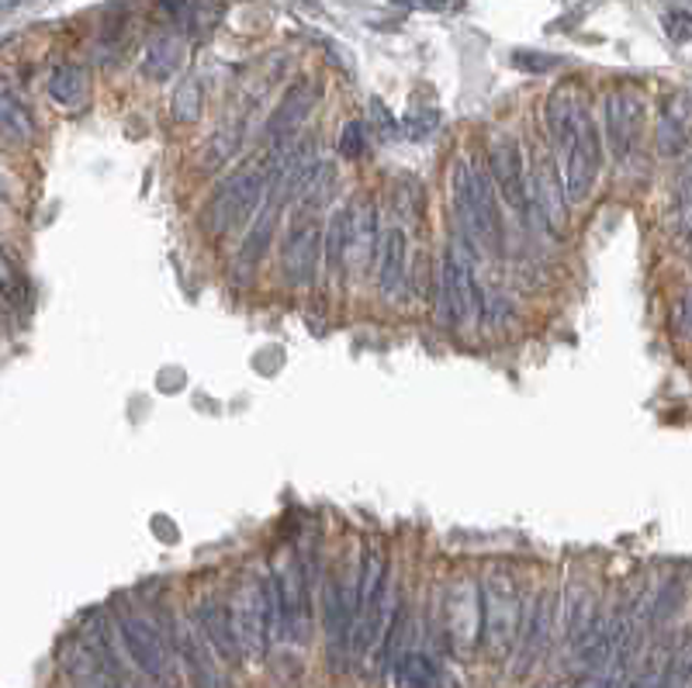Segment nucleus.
Listing matches in <instances>:
<instances>
[{"instance_id":"nucleus-1","label":"nucleus","mask_w":692,"mask_h":688,"mask_svg":"<svg viewBox=\"0 0 692 688\" xmlns=\"http://www.w3.org/2000/svg\"><path fill=\"white\" fill-rule=\"evenodd\" d=\"M453 208H458V221L468 236L478 239L492 256H503L506 226L499 211V194H495L485 167L458 160V167H453Z\"/></svg>"},{"instance_id":"nucleus-2","label":"nucleus","mask_w":692,"mask_h":688,"mask_svg":"<svg viewBox=\"0 0 692 688\" xmlns=\"http://www.w3.org/2000/svg\"><path fill=\"white\" fill-rule=\"evenodd\" d=\"M471 253L464 242L443 253L437 271V319L447 329H458L464 322H478L485 312V298L478 291V280L471 271Z\"/></svg>"},{"instance_id":"nucleus-3","label":"nucleus","mask_w":692,"mask_h":688,"mask_svg":"<svg viewBox=\"0 0 692 688\" xmlns=\"http://www.w3.org/2000/svg\"><path fill=\"white\" fill-rule=\"evenodd\" d=\"M384 619H388V561L381 550H371L360 564V582L354 595V637H350L354 654L367 657L378 647Z\"/></svg>"},{"instance_id":"nucleus-4","label":"nucleus","mask_w":692,"mask_h":688,"mask_svg":"<svg viewBox=\"0 0 692 688\" xmlns=\"http://www.w3.org/2000/svg\"><path fill=\"white\" fill-rule=\"evenodd\" d=\"M557 149L561 157H565V163H561V194H565V202L572 205L586 202L602 167V146H599V131L589 107L575 118V125L565 131V139L557 142Z\"/></svg>"},{"instance_id":"nucleus-5","label":"nucleus","mask_w":692,"mask_h":688,"mask_svg":"<svg viewBox=\"0 0 692 688\" xmlns=\"http://www.w3.org/2000/svg\"><path fill=\"white\" fill-rule=\"evenodd\" d=\"M482 595V637L492 657L506 654L516 637H519V623H523V598H519V588L512 582V574L495 567L488 571V578L478 588Z\"/></svg>"},{"instance_id":"nucleus-6","label":"nucleus","mask_w":692,"mask_h":688,"mask_svg":"<svg viewBox=\"0 0 692 688\" xmlns=\"http://www.w3.org/2000/svg\"><path fill=\"white\" fill-rule=\"evenodd\" d=\"M264 197H267V173H264V167L235 170L232 176H226V184L211 194V205H208L211 232L226 236L232 229H240L243 221H250L260 211Z\"/></svg>"},{"instance_id":"nucleus-7","label":"nucleus","mask_w":692,"mask_h":688,"mask_svg":"<svg viewBox=\"0 0 692 688\" xmlns=\"http://www.w3.org/2000/svg\"><path fill=\"white\" fill-rule=\"evenodd\" d=\"M274 598V637L291 643H305L309 637V582L298 561H288L270 578Z\"/></svg>"},{"instance_id":"nucleus-8","label":"nucleus","mask_w":692,"mask_h":688,"mask_svg":"<svg viewBox=\"0 0 692 688\" xmlns=\"http://www.w3.org/2000/svg\"><path fill=\"white\" fill-rule=\"evenodd\" d=\"M488 181L512 211L519 215L530 211V176H527L523 146L509 131H499L488 146Z\"/></svg>"},{"instance_id":"nucleus-9","label":"nucleus","mask_w":692,"mask_h":688,"mask_svg":"<svg viewBox=\"0 0 692 688\" xmlns=\"http://www.w3.org/2000/svg\"><path fill=\"white\" fill-rule=\"evenodd\" d=\"M235 637L240 647L250 651L253 657H264L270 640H274V598H270V582H246L240 592V606H235Z\"/></svg>"},{"instance_id":"nucleus-10","label":"nucleus","mask_w":692,"mask_h":688,"mask_svg":"<svg viewBox=\"0 0 692 688\" xmlns=\"http://www.w3.org/2000/svg\"><path fill=\"white\" fill-rule=\"evenodd\" d=\"M606 118V146L610 157L623 167L637 157L641 146V128H644V101L634 91H613L602 104Z\"/></svg>"},{"instance_id":"nucleus-11","label":"nucleus","mask_w":692,"mask_h":688,"mask_svg":"<svg viewBox=\"0 0 692 688\" xmlns=\"http://www.w3.org/2000/svg\"><path fill=\"white\" fill-rule=\"evenodd\" d=\"M118 633H122V643L128 657H132L139 664V672H146L153 681H173V664H170V654H166V643L160 640V633L146 623L142 616H132V612H122L118 616Z\"/></svg>"},{"instance_id":"nucleus-12","label":"nucleus","mask_w":692,"mask_h":688,"mask_svg":"<svg viewBox=\"0 0 692 688\" xmlns=\"http://www.w3.org/2000/svg\"><path fill=\"white\" fill-rule=\"evenodd\" d=\"M322 616H326L330 661H333V668H343L346 657H350V637H354V598L343 592L339 582H326Z\"/></svg>"},{"instance_id":"nucleus-13","label":"nucleus","mask_w":692,"mask_h":688,"mask_svg":"<svg viewBox=\"0 0 692 688\" xmlns=\"http://www.w3.org/2000/svg\"><path fill=\"white\" fill-rule=\"evenodd\" d=\"M312 107H315V83H309V80L291 83L285 91V98H280L277 111L270 115L267 128H264L267 142L270 146H288L295 131L312 115Z\"/></svg>"},{"instance_id":"nucleus-14","label":"nucleus","mask_w":692,"mask_h":688,"mask_svg":"<svg viewBox=\"0 0 692 688\" xmlns=\"http://www.w3.org/2000/svg\"><path fill=\"white\" fill-rule=\"evenodd\" d=\"M551 633H554V592H544L533 603L530 616H527V630L519 640V651H516V675L523 678L533 664L540 661V654L547 651L551 643Z\"/></svg>"},{"instance_id":"nucleus-15","label":"nucleus","mask_w":692,"mask_h":688,"mask_svg":"<svg viewBox=\"0 0 692 688\" xmlns=\"http://www.w3.org/2000/svg\"><path fill=\"white\" fill-rule=\"evenodd\" d=\"M319 253H322V236L312 221H301L285 239V277L295 287H309L319 274Z\"/></svg>"},{"instance_id":"nucleus-16","label":"nucleus","mask_w":692,"mask_h":688,"mask_svg":"<svg viewBox=\"0 0 692 688\" xmlns=\"http://www.w3.org/2000/svg\"><path fill=\"white\" fill-rule=\"evenodd\" d=\"M447 623H450V637L461 651L474 647V640L482 633V595L478 585H458L450 592V609H447Z\"/></svg>"},{"instance_id":"nucleus-17","label":"nucleus","mask_w":692,"mask_h":688,"mask_svg":"<svg viewBox=\"0 0 692 688\" xmlns=\"http://www.w3.org/2000/svg\"><path fill=\"white\" fill-rule=\"evenodd\" d=\"M198 627L208 637L211 647L219 651V657H226L229 664H240L243 647H240V637H235V627H232V612L222 603H211V598L201 603L198 606Z\"/></svg>"},{"instance_id":"nucleus-18","label":"nucleus","mask_w":692,"mask_h":688,"mask_svg":"<svg viewBox=\"0 0 692 688\" xmlns=\"http://www.w3.org/2000/svg\"><path fill=\"white\" fill-rule=\"evenodd\" d=\"M405 229L392 226L384 232L381 242V260H378V284H381V295L384 298H399L405 291Z\"/></svg>"},{"instance_id":"nucleus-19","label":"nucleus","mask_w":692,"mask_h":688,"mask_svg":"<svg viewBox=\"0 0 692 688\" xmlns=\"http://www.w3.org/2000/svg\"><path fill=\"white\" fill-rule=\"evenodd\" d=\"M184 66V38L173 35V32H163L157 38H149V46L142 53V73L149 80H170L173 73H177Z\"/></svg>"},{"instance_id":"nucleus-20","label":"nucleus","mask_w":692,"mask_h":688,"mask_svg":"<svg viewBox=\"0 0 692 688\" xmlns=\"http://www.w3.org/2000/svg\"><path fill=\"white\" fill-rule=\"evenodd\" d=\"M374 253H378V211L371 202H364L350 208V253H346V260L354 256L357 263L371 266Z\"/></svg>"},{"instance_id":"nucleus-21","label":"nucleus","mask_w":692,"mask_h":688,"mask_svg":"<svg viewBox=\"0 0 692 688\" xmlns=\"http://www.w3.org/2000/svg\"><path fill=\"white\" fill-rule=\"evenodd\" d=\"M277 218H280V205L267 197V205H260V211L253 215V229L246 232L243 246H240V263L243 266H253V263L264 260V253L270 250V242H274V232H277Z\"/></svg>"},{"instance_id":"nucleus-22","label":"nucleus","mask_w":692,"mask_h":688,"mask_svg":"<svg viewBox=\"0 0 692 688\" xmlns=\"http://www.w3.org/2000/svg\"><path fill=\"white\" fill-rule=\"evenodd\" d=\"M86 94H91V77H86L83 66L77 62H62L53 70L49 77V98L56 107H80L86 101Z\"/></svg>"},{"instance_id":"nucleus-23","label":"nucleus","mask_w":692,"mask_h":688,"mask_svg":"<svg viewBox=\"0 0 692 688\" xmlns=\"http://www.w3.org/2000/svg\"><path fill=\"white\" fill-rule=\"evenodd\" d=\"M177 651H181V657L187 664L194 685H198V688H222V675L211 664V657H208V651H205V643H201L198 633L184 627L181 637H177Z\"/></svg>"},{"instance_id":"nucleus-24","label":"nucleus","mask_w":692,"mask_h":688,"mask_svg":"<svg viewBox=\"0 0 692 688\" xmlns=\"http://www.w3.org/2000/svg\"><path fill=\"white\" fill-rule=\"evenodd\" d=\"M0 131L14 142H28L35 136V118L28 104L14 91H0Z\"/></svg>"},{"instance_id":"nucleus-25","label":"nucleus","mask_w":692,"mask_h":688,"mask_svg":"<svg viewBox=\"0 0 692 688\" xmlns=\"http://www.w3.org/2000/svg\"><path fill=\"white\" fill-rule=\"evenodd\" d=\"M395 685L399 688H440V672L423 651H408L395 661Z\"/></svg>"},{"instance_id":"nucleus-26","label":"nucleus","mask_w":692,"mask_h":688,"mask_svg":"<svg viewBox=\"0 0 692 688\" xmlns=\"http://www.w3.org/2000/svg\"><path fill=\"white\" fill-rule=\"evenodd\" d=\"M685 139H689V131H685V111H682V104H679V107L665 104L661 128H658V149H661V157H665V160L682 157Z\"/></svg>"},{"instance_id":"nucleus-27","label":"nucleus","mask_w":692,"mask_h":688,"mask_svg":"<svg viewBox=\"0 0 692 688\" xmlns=\"http://www.w3.org/2000/svg\"><path fill=\"white\" fill-rule=\"evenodd\" d=\"M326 266L336 274L343 271L346 263V253H350V208H339L333 218H330V229H326Z\"/></svg>"},{"instance_id":"nucleus-28","label":"nucleus","mask_w":692,"mask_h":688,"mask_svg":"<svg viewBox=\"0 0 692 688\" xmlns=\"http://www.w3.org/2000/svg\"><path fill=\"white\" fill-rule=\"evenodd\" d=\"M240 139H243V128L240 125H222L215 136L208 139V146L201 149V170H219L226 160H232V152L240 149Z\"/></svg>"},{"instance_id":"nucleus-29","label":"nucleus","mask_w":692,"mask_h":688,"mask_svg":"<svg viewBox=\"0 0 692 688\" xmlns=\"http://www.w3.org/2000/svg\"><path fill=\"white\" fill-rule=\"evenodd\" d=\"M561 181L554 176V170L551 167H544L537 176H533V194H537V202H540V208H544V215H547V221L557 229L561 221H565V211H561V202H557V194H561V187H557Z\"/></svg>"},{"instance_id":"nucleus-30","label":"nucleus","mask_w":692,"mask_h":688,"mask_svg":"<svg viewBox=\"0 0 692 688\" xmlns=\"http://www.w3.org/2000/svg\"><path fill=\"white\" fill-rule=\"evenodd\" d=\"M173 118L184 122V125H194L201 118V83L194 77H187L177 87V94H173Z\"/></svg>"},{"instance_id":"nucleus-31","label":"nucleus","mask_w":692,"mask_h":688,"mask_svg":"<svg viewBox=\"0 0 692 688\" xmlns=\"http://www.w3.org/2000/svg\"><path fill=\"white\" fill-rule=\"evenodd\" d=\"M367 149V125L364 122H350L339 136V157L346 160H360Z\"/></svg>"},{"instance_id":"nucleus-32","label":"nucleus","mask_w":692,"mask_h":688,"mask_svg":"<svg viewBox=\"0 0 692 688\" xmlns=\"http://www.w3.org/2000/svg\"><path fill=\"white\" fill-rule=\"evenodd\" d=\"M437 125H440L437 111H413V115L405 118V136L408 139H429L432 131H437Z\"/></svg>"},{"instance_id":"nucleus-33","label":"nucleus","mask_w":692,"mask_h":688,"mask_svg":"<svg viewBox=\"0 0 692 688\" xmlns=\"http://www.w3.org/2000/svg\"><path fill=\"white\" fill-rule=\"evenodd\" d=\"M512 62L519 66V70H530V73H547V70H557V56H544V53H516Z\"/></svg>"},{"instance_id":"nucleus-34","label":"nucleus","mask_w":692,"mask_h":688,"mask_svg":"<svg viewBox=\"0 0 692 688\" xmlns=\"http://www.w3.org/2000/svg\"><path fill=\"white\" fill-rule=\"evenodd\" d=\"M665 28H668V35H672V38L685 42V38H689V14L682 11V14L665 18Z\"/></svg>"},{"instance_id":"nucleus-35","label":"nucleus","mask_w":692,"mask_h":688,"mask_svg":"<svg viewBox=\"0 0 692 688\" xmlns=\"http://www.w3.org/2000/svg\"><path fill=\"white\" fill-rule=\"evenodd\" d=\"M160 4H163L166 14H173L177 21H187V14H191V0H160Z\"/></svg>"},{"instance_id":"nucleus-36","label":"nucleus","mask_w":692,"mask_h":688,"mask_svg":"<svg viewBox=\"0 0 692 688\" xmlns=\"http://www.w3.org/2000/svg\"><path fill=\"white\" fill-rule=\"evenodd\" d=\"M631 688H661V675L658 672H644Z\"/></svg>"}]
</instances>
